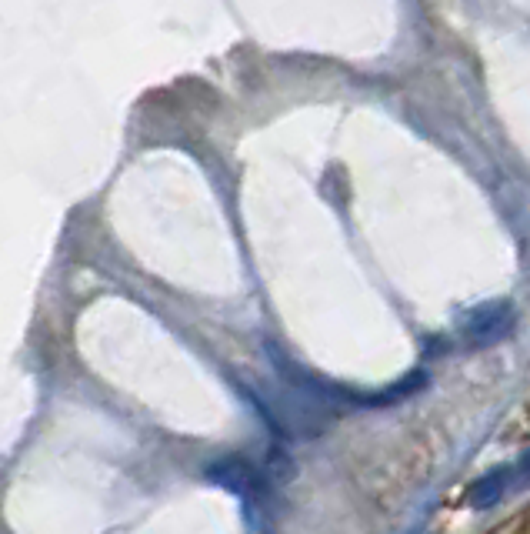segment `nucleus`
<instances>
[{"label":"nucleus","mask_w":530,"mask_h":534,"mask_svg":"<svg viewBox=\"0 0 530 534\" xmlns=\"http://www.w3.org/2000/svg\"><path fill=\"white\" fill-rule=\"evenodd\" d=\"M250 401H254V408L264 414L267 428L280 434V438H317V434H324L330 428V418H334V411H327L324 404L310 401L307 394L300 391H290L284 388L280 394H260L257 388H247Z\"/></svg>","instance_id":"nucleus-1"},{"label":"nucleus","mask_w":530,"mask_h":534,"mask_svg":"<svg viewBox=\"0 0 530 534\" xmlns=\"http://www.w3.org/2000/svg\"><path fill=\"white\" fill-rule=\"evenodd\" d=\"M207 481L220 484L230 494H237L247 508H264L260 501H267V494L274 491V481L267 478L264 468H257L254 461L240 458V454H230V458H220L214 464H207Z\"/></svg>","instance_id":"nucleus-2"},{"label":"nucleus","mask_w":530,"mask_h":534,"mask_svg":"<svg viewBox=\"0 0 530 534\" xmlns=\"http://www.w3.org/2000/svg\"><path fill=\"white\" fill-rule=\"evenodd\" d=\"M510 328H514V304L500 301V298L474 304V308L464 311V318H460V334H464V341H470L474 348L500 341Z\"/></svg>","instance_id":"nucleus-3"},{"label":"nucleus","mask_w":530,"mask_h":534,"mask_svg":"<svg viewBox=\"0 0 530 534\" xmlns=\"http://www.w3.org/2000/svg\"><path fill=\"white\" fill-rule=\"evenodd\" d=\"M510 478H514V468H510V464H504V468L487 471L484 478H480V481L474 484V488H470V508H477V511L494 508V504L507 494Z\"/></svg>","instance_id":"nucleus-4"},{"label":"nucleus","mask_w":530,"mask_h":534,"mask_svg":"<svg viewBox=\"0 0 530 534\" xmlns=\"http://www.w3.org/2000/svg\"><path fill=\"white\" fill-rule=\"evenodd\" d=\"M424 388H427V371H414L407 381L390 384V388H384L380 394H367V404H394V401H404V398H410V394H417Z\"/></svg>","instance_id":"nucleus-5"}]
</instances>
